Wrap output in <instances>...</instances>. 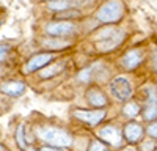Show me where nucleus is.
<instances>
[{
  "mask_svg": "<svg viewBox=\"0 0 157 151\" xmlns=\"http://www.w3.org/2000/svg\"><path fill=\"white\" fill-rule=\"evenodd\" d=\"M36 134L44 142H47L50 145H55V146H69L72 142L71 135L66 131L58 129V128H41L36 131Z\"/></svg>",
  "mask_w": 157,
  "mask_h": 151,
  "instance_id": "obj_1",
  "label": "nucleus"
},
{
  "mask_svg": "<svg viewBox=\"0 0 157 151\" xmlns=\"http://www.w3.org/2000/svg\"><path fill=\"white\" fill-rule=\"evenodd\" d=\"M124 33L121 30H116V29H107V30H102L98 35V40H96V47L102 52H109V50L115 49L120 46V43L123 41Z\"/></svg>",
  "mask_w": 157,
  "mask_h": 151,
  "instance_id": "obj_2",
  "label": "nucleus"
},
{
  "mask_svg": "<svg viewBox=\"0 0 157 151\" xmlns=\"http://www.w3.org/2000/svg\"><path fill=\"white\" fill-rule=\"evenodd\" d=\"M123 3L121 0H109L107 3H104L98 13H96V17L101 22H116L120 21L123 16Z\"/></svg>",
  "mask_w": 157,
  "mask_h": 151,
  "instance_id": "obj_3",
  "label": "nucleus"
},
{
  "mask_svg": "<svg viewBox=\"0 0 157 151\" xmlns=\"http://www.w3.org/2000/svg\"><path fill=\"white\" fill-rule=\"evenodd\" d=\"M110 91L116 99L126 101L132 96V85L126 77H116L110 83Z\"/></svg>",
  "mask_w": 157,
  "mask_h": 151,
  "instance_id": "obj_4",
  "label": "nucleus"
},
{
  "mask_svg": "<svg viewBox=\"0 0 157 151\" xmlns=\"http://www.w3.org/2000/svg\"><path fill=\"white\" fill-rule=\"evenodd\" d=\"M143 118L148 121H152L157 118V95L152 87L148 88V103H146L145 110H143Z\"/></svg>",
  "mask_w": 157,
  "mask_h": 151,
  "instance_id": "obj_5",
  "label": "nucleus"
},
{
  "mask_svg": "<svg viewBox=\"0 0 157 151\" xmlns=\"http://www.w3.org/2000/svg\"><path fill=\"white\" fill-rule=\"evenodd\" d=\"M47 33L54 35V36H64V35H71L75 30V25L72 22H66V21H61V22H52L47 25Z\"/></svg>",
  "mask_w": 157,
  "mask_h": 151,
  "instance_id": "obj_6",
  "label": "nucleus"
},
{
  "mask_svg": "<svg viewBox=\"0 0 157 151\" xmlns=\"http://www.w3.org/2000/svg\"><path fill=\"white\" fill-rule=\"evenodd\" d=\"M74 117L91 124V126H96L104 117H105V112H102V110H93V112L91 110H75Z\"/></svg>",
  "mask_w": 157,
  "mask_h": 151,
  "instance_id": "obj_7",
  "label": "nucleus"
},
{
  "mask_svg": "<svg viewBox=\"0 0 157 151\" xmlns=\"http://www.w3.org/2000/svg\"><path fill=\"white\" fill-rule=\"evenodd\" d=\"M54 58H55V54H38V55H35V57H32L29 60V63L25 65V71L27 72L36 71L39 68L46 66L47 63H50Z\"/></svg>",
  "mask_w": 157,
  "mask_h": 151,
  "instance_id": "obj_8",
  "label": "nucleus"
},
{
  "mask_svg": "<svg viewBox=\"0 0 157 151\" xmlns=\"http://www.w3.org/2000/svg\"><path fill=\"white\" fill-rule=\"evenodd\" d=\"M141 60H143V52L138 49H134V50H129V52L121 58V65L126 69H134L141 63Z\"/></svg>",
  "mask_w": 157,
  "mask_h": 151,
  "instance_id": "obj_9",
  "label": "nucleus"
},
{
  "mask_svg": "<svg viewBox=\"0 0 157 151\" xmlns=\"http://www.w3.org/2000/svg\"><path fill=\"white\" fill-rule=\"evenodd\" d=\"M99 137L102 138V140H105L107 143H110V145H118L121 142V134L116 128H113V126H105V128H102L99 131Z\"/></svg>",
  "mask_w": 157,
  "mask_h": 151,
  "instance_id": "obj_10",
  "label": "nucleus"
},
{
  "mask_svg": "<svg viewBox=\"0 0 157 151\" xmlns=\"http://www.w3.org/2000/svg\"><path fill=\"white\" fill-rule=\"evenodd\" d=\"M124 135H126V138L130 143H134V142H138L141 138L143 129H141V126L138 123H129V124H126V128H124Z\"/></svg>",
  "mask_w": 157,
  "mask_h": 151,
  "instance_id": "obj_11",
  "label": "nucleus"
},
{
  "mask_svg": "<svg viewBox=\"0 0 157 151\" xmlns=\"http://www.w3.org/2000/svg\"><path fill=\"white\" fill-rule=\"evenodd\" d=\"M86 99H88V103L93 107H104V106H107L105 95H104L101 90H96V88H93V90H90L86 93Z\"/></svg>",
  "mask_w": 157,
  "mask_h": 151,
  "instance_id": "obj_12",
  "label": "nucleus"
},
{
  "mask_svg": "<svg viewBox=\"0 0 157 151\" xmlns=\"http://www.w3.org/2000/svg\"><path fill=\"white\" fill-rule=\"evenodd\" d=\"M25 88L27 87L22 82H6V83L2 85V91L10 95V96H19L25 91Z\"/></svg>",
  "mask_w": 157,
  "mask_h": 151,
  "instance_id": "obj_13",
  "label": "nucleus"
},
{
  "mask_svg": "<svg viewBox=\"0 0 157 151\" xmlns=\"http://www.w3.org/2000/svg\"><path fill=\"white\" fill-rule=\"evenodd\" d=\"M74 5H75V0H54V2H50L49 8L58 11V10H68Z\"/></svg>",
  "mask_w": 157,
  "mask_h": 151,
  "instance_id": "obj_14",
  "label": "nucleus"
},
{
  "mask_svg": "<svg viewBox=\"0 0 157 151\" xmlns=\"http://www.w3.org/2000/svg\"><path fill=\"white\" fill-rule=\"evenodd\" d=\"M61 69H63V65H52L50 68H47V69L41 71V74H39V76H41L43 79H47V77H52V76L58 74Z\"/></svg>",
  "mask_w": 157,
  "mask_h": 151,
  "instance_id": "obj_15",
  "label": "nucleus"
},
{
  "mask_svg": "<svg viewBox=\"0 0 157 151\" xmlns=\"http://www.w3.org/2000/svg\"><path fill=\"white\" fill-rule=\"evenodd\" d=\"M138 110H140V107L137 106V104H132V103H129V104H126L124 106V109H123V112H124V115L126 117H135V115H138Z\"/></svg>",
  "mask_w": 157,
  "mask_h": 151,
  "instance_id": "obj_16",
  "label": "nucleus"
},
{
  "mask_svg": "<svg viewBox=\"0 0 157 151\" xmlns=\"http://www.w3.org/2000/svg\"><path fill=\"white\" fill-rule=\"evenodd\" d=\"M43 44L47 46V47H50V49H61V47H68L69 46V43H57L54 40H44Z\"/></svg>",
  "mask_w": 157,
  "mask_h": 151,
  "instance_id": "obj_17",
  "label": "nucleus"
},
{
  "mask_svg": "<svg viewBox=\"0 0 157 151\" xmlns=\"http://www.w3.org/2000/svg\"><path fill=\"white\" fill-rule=\"evenodd\" d=\"M16 138H17V145L21 149H25V140H24V126H19L16 131Z\"/></svg>",
  "mask_w": 157,
  "mask_h": 151,
  "instance_id": "obj_18",
  "label": "nucleus"
},
{
  "mask_svg": "<svg viewBox=\"0 0 157 151\" xmlns=\"http://www.w3.org/2000/svg\"><path fill=\"white\" fill-rule=\"evenodd\" d=\"M88 151H107V146L104 143H101L99 140H93L90 148H88Z\"/></svg>",
  "mask_w": 157,
  "mask_h": 151,
  "instance_id": "obj_19",
  "label": "nucleus"
},
{
  "mask_svg": "<svg viewBox=\"0 0 157 151\" xmlns=\"http://www.w3.org/2000/svg\"><path fill=\"white\" fill-rule=\"evenodd\" d=\"M154 148H155V145L151 140H148V142H145L141 145V151H154Z\"/></svg>",
  "mask_w": 157,
  "mask_h": 151,
  "instance_id": "obj_20",
  "label": "nucleus"
},
{
  "mask_svg": "<svg viewBox=\"0 0 157 151\" xmlns=\"http://www.w3.org/2000/svg\"><path fill=\"white\" fill-rule=\"evenodd\" d=\"M148 134L151 135V137H154V138H157V121L155 123H152L149 128H148Z\"/></svg>",
  "mask_w": 157,
  "mask_h": 151,
  "instance_id": "obj_21",
  "label": "nucleus"
},
{
  "mask_svg": "<svg viewBox=\"0 0 157 151\" xmlns=\"http://www.w3.org/2000/svg\"><path fill=\"white\" fill-rule=\"evenodd\" d=\"M8 46H5V44H0V60H3L5 57H6V54H8Z\"/></svg>",
  "mask_w": 157,
  "mask_h": 151,
  "instance_id": "obj_22",
  "label": "nucleus"
},
{
  "mask_svg": "<svg viewBox=\"0 0 157 151\" xmlns=\"http://www.w3.org/2000/svg\"><path fill=\"white\" fill-rule=\"evenodd\" d=\"M39 151H63V149H58V148H50V146H44V148H41Z\"/></svg>",
  "mask_w": 157,
  "mask_h": 151,
  "instance_id": "obj_23",
  "label": "nucleus"
},
{
  "mask_svg": "<svg viewBox=\"0 0 157 151\" xmlns=\"http://www.w3.org/2000/svg\"><path fill=\"white\" fill-rule=\"evenodd\" d=\"M154 66H155V69H157V52H155V55H154Z\"/></svg>",
  "mask_w": 157,
  "mask_h": 151,
  "instance_id": "obj_24",
  "label": "nucleus"
},
{
  "mask_svg": "<svg viewBox=\"0 0 157 151\" xmlns=\"http://www.w3.org/2000/svg\"><path fill=\"white\" fill-rule=\"evenodd\" d=\"M0 151H3V146H0Z\"/></svg>",
  "mask_w": 157,
  "mask_h": 151,
  "instance_id": "obj_25",
  "label": "nucleus"
},
{
  "mask_svg": "<svg viewBox=\"0 0 157 151\" xmlns=\"http://www.w3.org/2000/svg\"><path fill=\"white\" fill-rule=\"evenodd\" d=\"M30 151H35V149H30Z\"/></svg>",
  "mask_w": 157,
  "mask_h": 151,
  "instance_id": "obj_26",
  "label": "nucleus"
}]
</instances>
